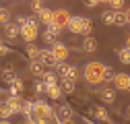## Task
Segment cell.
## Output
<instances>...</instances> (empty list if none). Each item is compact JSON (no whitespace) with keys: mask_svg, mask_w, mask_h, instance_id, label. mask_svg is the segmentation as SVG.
Here are the masks:
<instances>
[{"mask_svg":"<svg viewBox=\"0 0 130 124\" xmlns=\"http://www.w3.org/2000/svg\"><path fill=\"white\" fill-rule=\"evenodd\" d=\"M103 72H105V64L103 62H87L83 68V79L89 85H99L103 83Z\"/></svg>","mask_w":130,"mask_h":124,"instance_id":"obj_1","label":"cell"},{"mask_svg":"<svg viewBox=\"0 0 130 124\" xmlns=\"http://www.w3.org/2000/svg\"><path fill=\"white\" fill-rule=\"evenodd\" d=\"M31 116L33 118H43V120H54L56 112L52 110V105L43 101V99H37L33 101V107H31Z\"/></svg>","mask_w":130,"mask_h":124,"instance_id":"obj_2","label":"cell"},{"mask_svg":"<svg viewBox=\"0 0 130 124\" xmlns=\"http://www.w3.org/2000/svg\"><path fill=\"white\" fill-rule=\"evenodd\" d=\"M37 33H39V31H37V21L31 19V17H27V25L19 29V37L29 45V43H33L37 39Z\"/></svg>","mask_w":130,"mask_h":124,"instance_id":"obj_3","label":"cell"},{"mask_svg":"<svg viewBox=\"0 0 130 124\" xmlns=\"http://www.w3.org/2000/svg\"><path fill=\"white\" fill-rule=\"evenodd\" d=\"M68 23H70V12H68V10H64V8L54 10L52 27H56L58 31H62V29H68Z\"/></svg>","mask_w":130,"mask_h":124,"instance_id":"obj_4","label":"cell"},{"mask_svg":"<svg viewBox=\"0 0 130 124\" xmlns=\"http://www.w3.org/2000/svg\"><path fill=\"white\" fill-rule=\"evenodd\" d=\"M47 50L52 52V56H54V60L58 62V64H64V62H66V58H68V45H66V43L56 41V43H52Z\"/></svg>","mask_w":130,"mask_h":124,"instance_id":"obj_5","label":"cell"},{"mask_svg":"<svg viewBox=\"0 0 130 124\" xmlns=\"http://www.w3.org/2000/svg\"><path fill=\"white\" fill-rule=\"evenodd\" d=\"M113 91H130V74L126 72H116L113 74Z\"/></svg>","mask_w":130,"mask_h":124,"instance_id":"obj_6","label":"cell"},{"mask_svg":"<svg viewBox=\"0 0 130 124\" xmlns=\"http://www.w3.org/2000/svg\"><path fill=\"white\" fill-rule=\"evenodd\" d=\"M39 64L41 66H47V68H60L62 64H58V62L54 60V56H52V52L50 50H45V48H41L39 50Z\"/></svg>","mask_w":130,"mask_h":124,"instance_id":"obj_7","label":"cell"},{"mask_svg":"<svg viewBox=\"0 0 130 124\" xmlns=\"http://www.w3.org/2000/svg\"><path fill=\"white\" fill-rule=\"evenodd\" d=\"M58 70H60V76H62L64 81H72V83H74V81L78 79V68H76L74 64H62Z\"/></svg>","mask_w":130,"mask_h":124,"instance_id":"obj_8","label":"cell"},{"mask_svg":"<svg viewBox=\"0 0 130 124\" xmlns=\"http://www.w3.org/2000/svg\"><path fill=\"white\" fill-rule=\"evenodd\" d=\"M68 29H70V33L83 35V29H85V17H70Z\"/></svg>","mask_w":130,"mask_h":124,"instance_id":"obj_9","label":"cell"},{"mask_svg":"<svg viewBox=\"0 0 130 124\" xmlns=\"http://www.w3.org/2000/svg\"><path fill=\"white\" fill-rule=\"evenodd\" d=\"M4 99H6L8 107H10L12 116H14V114H21V110H23V101H25L23 97H12V95H6Z\"/></svg>","mask_w":130,"mask_h":124,"instance_id":"obj_10","label":"cell"},{"mask_svg":"<svg viewBox=\"0 0 130 124\" xmlns=\"http://www.w3.org/2000/svg\"><path fill=\"white\" fill-rule=\"evenodd\" d=\"M60 33H62V31H58L56 27H52V25H50V27L43 31V41L52 45V43H56V41H58V35H60Z\"/></svg>","mask_w":130,"mask_h":124,"instance_id":"obj_11","label":"cell"},{"mask_svg":"<svg viewBox=\"0 0 130 124\" xmlns=\"http://www.w3.org/2000/svg\"><path fill=\"white\" fill-rule=\"evenodd\" d=\"M52 17H54V10L41 8V10L37 12V23H43L45 27H50V25H52Z\"/></svg>","mask_w":130,"mask_h":124,"instance_id":"obj_12","label":"cell"},{"mask_svg":"<svg viewBox=\"0 0 130 124\" xmlns=\"http://www.w3.org/2000/svg\"><path fill=\"white\" fill-rule=\"evenodd\" d=\"M0 74H2V81H4L6 85H12L14 81L19 79V76H17V70H14L12 66H8V68H2V72H0Z\"/></svg>","mask_w":130,"mask_h":124,"instance_id":"obj_13","label":"cell"},{"mask_svg":"<svg viewBox=\"0 0 130 124\" xmlns=\"http://www.w3.org/2000/svg\"><path fill=\"white\" fill-rule=\"evenodd\" d=\"M43 85H45V83H43ZM43 93H45L47 97H52L54 101H56V99H62V91H60V87H58V83H56V85H45V89H43Z\"/></svg>","mask_w":130,"mask_h":124,"instance_id":"obj_14","label":"cell"},{"mask_svg":"<svg viewBox=\"0 0 130 124\" xmlns=\"http://www.w3.org/2000/svg\"><path fill=\"white\" fill-rule=\"evenodd\" d=\"M91 112H93V116L97 118V120H103V122H111V118H109V114H107V110L103 105H93L91 107Z\"/></svg>","mask_w":130,"mask_h":124,"instance_id":"obj_15","label":"cell"},{"mask_svg":"<svg viewBox=\"0 0 130 124\" xmlns=\"http://www.w3.org/2000/svg\"><path fill=\"white\" fill-rule=\"evenodd\" d=\"M99 97L103 99V103H113V101H116V91H113V89H109V87H103L101 91H99Z\"/></svg>","mask_w":130,"mask_h":124,"instance_id":"obj_16","label":"cell"},{"mask_svg":"<svg viewBox=\"0 0 130 124\" xmlns=\"http://www.w3.org/2000/svg\"><path fill=\"white\" fill-rule=\"evenodd\" d=\"M4 37H6L8 41H17V39H19V27L12 25V23L6 25V27H4Z\"/></svg>","mask_w":130,"mask_h":124,"instance_id":"obj_17","label":"cell"},{"mask_svg":"<svg viewBox=\"0 0 130 124\" xmlns=\"http://www.w3.org/2000/svg\"><path fill=\"white\" fill-rule=\"evenodd\" d=\"M25 91V83L21 81V79H17L12 85H10V91H8V95H12V97H21V93Z\"/></svg>","mask_w":130,"mask_h":124,"instance_id":"obj_18","label":"cell"},{"mask_svg":"<svg viewBox=\"0 0 130 124\" xmlns=\"http://www.w3.org/2000/svg\"><path fill=\"white\" fill-rule=\"evenodd\" d=\"M58 120H72V107L68 105V103H64V105H60V110H58V116H56Z\"/></svg>","mask_w":130,"mask_h":124,"instance_id":"obj_19","label":"cell"},{"mask_svg":"<svg viewBox=\"0 0 130 124\" xmlns=\"http://www.w3.org/2000/svg\"><path fill=\"white\" fill-rule=\"evenodd\" d=\"M39 50H41V48H37V45H33V43H29L27 48H25V52H27V56H29V62H37V60H39Z\"/></svg>","mask_w":130,"mask_h":124,"instance_id":"obj_20","label":"cell"},{"mask_svg":"<svg viewBox=\"0 0 130 124\" xmlns=\"http://www.w3.org/2000/svg\"><path fill=\"white\" fill-rule=\"evenodd\" d=\"M80 48H83L85 52H89V54H91V52H95V50H97V39H95V37H91V35H89V37H85Z\"/></svg>","mask_w":130,"mask_h":124,"instance_id":"obj_21","label":"cell"},{"mask_svg":"<svg viewBox=\"0 0 130 124\" xmlns=\"http://www.w3.org/2000/svg\"><path fill=\"white\" fill-rule=\"evenodd\" d=\"M10 116H12V112H10L6 99H0V120H10Z\"/></svg>","mask_w":130,"mask_h":124,"instance_id":"obj_22","label":"cell"},{"mask_svg":"<svg viewBox=\"0 0 130 124\" xmlns=\"http://www.w3.org/2000/svg\"><path fill=\"white\" fill-rule=\"evenodd\" d=\"M58 87H60L62 93H74V89H76V85H74L72 81H64V79L58 81Z\"/></svg>","mask_w":130,"mask_h":124,"instance_id":"obj_23","label":"cell"},{"mask_svg":"<svg viewBox=\"0 0 130 124\" xmlns=\"http://www.w3.org/2000/svg\"><path fill=\"white\" fill-rule=\"evenodd\" d=\"M116 56L120 58L122 64H130V50L128 48H118L116 50Z\"/></svg>","mask_w":130,"mask_h":124,"instance_id":"obj_24","label":"cell"},{"mask_svg":"<svg viewBox=\"0 0 130 124\" xmlns=\"http://www.w3.org/2000/svg\"><path fill=\"white\" fill-rule=\"evenodd\" d=\"M41 79H43V83H45V85H56V83H58V74H56V72H52V70H45Z\"/></svg>","mask_w":130,"mask_h":124,"instance_id":"obj_25","label":"cell"},{"mask_svg":"<svg viewBox=\"0 0 130 124\" xmlns=\"http://www.w3.org/2000/svg\"><path fill=\"white\" fill-rule=\"evenodd\" d=\"M0 25H10V10L6 6H0Z\"/></svg>","mask_w":130,"mask_h":124,"instance_id":"obj_26","label":"cell"},{"mask_svg":"<svg viewBox=\"0 0 130 124\" xmlns=\"http://www.w3.org/2000/svg\"><path fill=\"white\" fill-rule=\"evenodd\" d=\"M29 70H31V74H35V76H43V72H45V68L39 64V62H29Z\"/></svg>","mask_w":130,"mask_h":124,"instance_id":"obj_27","label":"cell"},{"mask_svg":"<svg viewBox=\"0 0 130 124\" xmlns=\"http://www.w3.org/2000/svg\"><path fill=\"white\" fill-rule=\"evenodd\" d=\"M105 6H107L109 10H113V12H122V10H124V2H122V0H111V2H105Z\"/></svg>","mask_w":130,"mask_h":124,"instance_id":"obj_28","label":"cell"},{"mask_svg":"<svg viewBox=\"0 0 130 124\" xmlns=\"http://www.w3.org/2000/svg\"><path fill=\"white\" fill-rule=\"evenodd\" d=\"M113 25H118V27H124V25H126L124 10H122V12H113Z\"/></svg>","mask_w":130,"mask_h":124,"instance_id":"obj_29","label":"cell"},{"mask_svg":"<svg viewBox=\"0 0 130 124\" xmlns=\"http://www.w3.org/2000/svg\"><path fill=\"white\" fill-rule=\"evenodd\" d=\"M101 21H103L105 25H113V10H103Z\"/></svg>","mask_w":130,"mask_h":124,"instance_id":"obj_30","label":"cell"},{"mask_svg":"<svg viewBox=\"0 0 130 124\" xmlns=\"http://www.w3.org/2000/svg\"><path fill=\"white\" fill-rule=\"evenodd\" d=\"M113 74H116V72H113V68L105 64V72H103V83H109V81L113 79Z\"/></svg>","mask_w":130,"mask_h":124,"instance_id":"obj_31","label":"cell"},{"mask_svg":"<svg viewBox=\"0 0 130 124\" xmlns=\"http://www.w3.org/2000/svg\"><path fill=\"white\" fill-rule=\"evenodd\" d=\"M27 120V124H52V120H43V118H25Z\"/></svg>","mask_w":130,"mask_h":124,"instance_id":"obj_32","label":"cell"},{"mask_svg":"<svg viewBox=\"0 0 130 124\" xmlns=\"http://www.w3.org/2000/svg\"><path fill=\"white\" fill-rule=\"evenodd\" d=\"M10 52H12V50H10L8 45L4 43V39L0 37V56H6V54H10Z\"/></svg>","mask_w":130,"mask_h":124,"instance_id":"obj_33","label":"cell"},{"mask_svg":"<svg viewBox=\"0 0 130 124\" xmlns=\"http://www.w3.org/2000/svg\"><path fill=\"white\" fill-rule=\"evenodd\" d=\"M43 89H45L43 81H35V83H33V91H35V95H39V93H43Z\"/></svg>","mask_w":130,"mask_h":124,"instance_id":"obj_34","label":"cell"},{"mask_svg":"<svg viewBox=\"0 0 130 124\" xmlns=\"http://www.w3.org/2000/svg\"><path fill=\"white\" fill-rule=\"evenodd\" d=\"M41 8H45V6H43V2H39V0H35V2H31V10H33L35 14H37V12L41 10Z\"/></svg>","mask_w":130,"mask_h":124,"instance_id":"obj_35","label":"cell"},{"mask_svg":"<svg viewBox=\"0 0 130 124\" xmlns=\"http://www.w3.org/2000/svg\"><path fill=\"white\" fill-rule=\"evenodd\" d=\"M14 25H17L19 29L25 27V25H27V17H21V14H19V17H17V23H14Z\"/></svg>","mask_w":130,"mask_h":124,"instance_id":"obj_36","label":"cell"},{"mask_svg":"<svg viewBox=\"0 0 130 124\" xmlns=\"http://www.w3.org/2000/svg\"><path fill=\"white\" fill-rule=\"evenodd\" d=\"M101 2H97V0H89V2H85V6L87 8H95V6H99Z\"/></svg>","mask_w":130,"mask_h":124,"instance_id":"obj_37","label":"cell"},{"mask_svg":"<svg viewBox=\"0 0 130 124\" xmlns=\"http://www.w3.org/2000/svg\"><path fill=\"white\" fill-rule=\"evenodd\" d=\"M124 17H126V25H130V8L124 10Z\"/></svg>","mask_w":130,"mask_h":124,"instance_id":"obj_38","label":"cell"},{"mask_svg":"<svg viewBox=\"0 0 130 124\" xmlns=\"http://www.w3.org/2000/svg\"><path fill=\"white\" fill-rule=\"evenodd\" d=\"M124 48H128V50H130V35H128V39H126V45H124Z\"/></svg>","mask_w":130,"mask_h":124,"instance_id":"obj_39","label":"cell"},{"mask_svg":"<svg viewBox=\"0 0 130 124\" xmlns=\"http://www.w3.org/2000/svg\"><path fill=\"white\" fill-rule=\"evenodd\" d=\"M0 124H12L10 120H0Z\"/></svg>","mask_w":130,"mask_h":124,"instance_id":"obj_40","label":"cell"},{"mask_svg":"<svg viewBox=\"0 0 130 124\" xmlns=\"http://www.w3.org/2000/svg\"><path fill=\"white\" fill-rule=\"evenodd\" d=\"M0 97H6V95H4V89H2V87H0Z\"/></svg>","mask_w":130,"mask_h":124,"instance_id":"obj_41","label":"cell"},{"mask_svg":"<svg viewBox=\"0 0 130 124\" xmlns=\"http://www.w3.org/2000/svg\"><path fill=\"white\" fill-rule=\"evenodd\" d=\"M126 116H128V118H130V105H128V107H126Z\"/></svg>","mask_w":130,"mask_h":124,"instance_id":"obj_42","label":"cell"},{"mask_svg":"<svg viewBox=\"0 0 130 124\" xmlns=\"http://www.w3.org/2000/svg\"><path fill=\"white\" fill-rule=\"evenodd\" d=\"M85 124H93V122H91V120H87V118H85Z\"/></svg>","mask_w":130,"mask_h":124,"instance_id":"obj_43","label":"cell"}]
</instances>
